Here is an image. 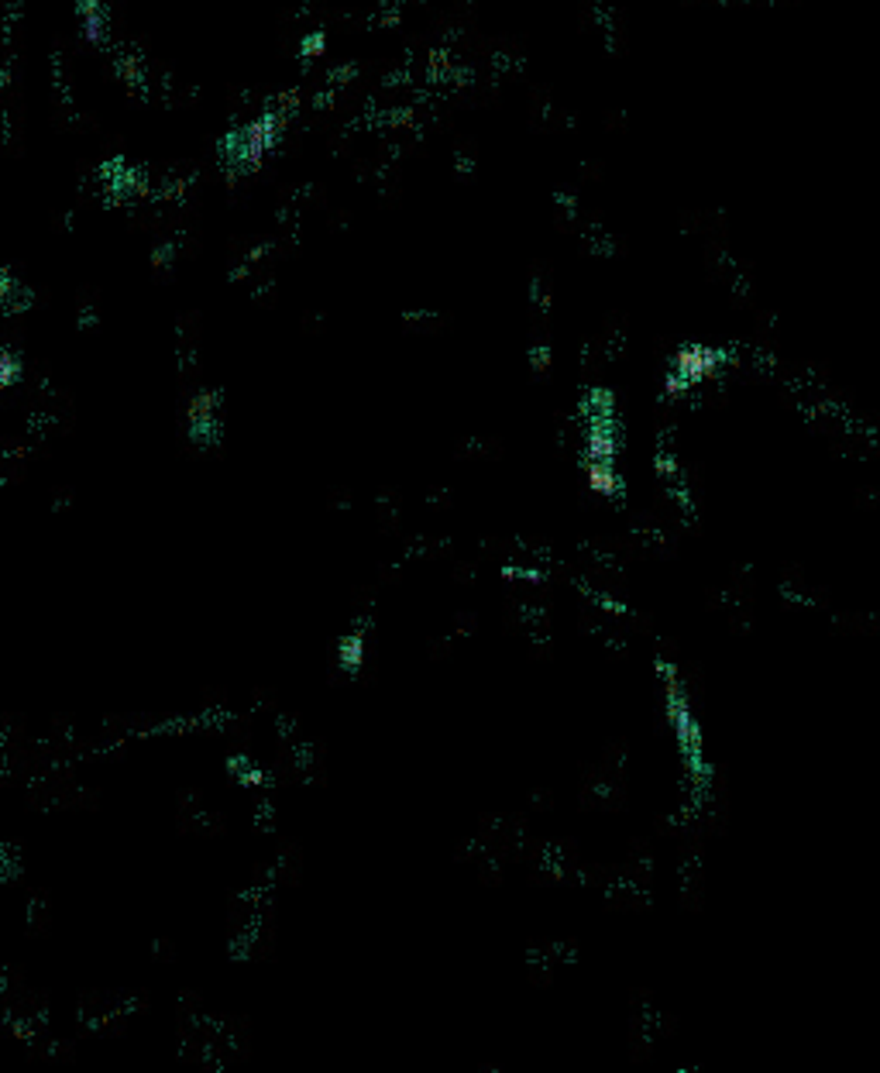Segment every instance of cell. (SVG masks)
<instances>
[{"label": "cell", "mask_w": 880, "mask_h": 1073, "mask_svg": "<svg viewBox=\"0 0 880 1073\" xmlns=\"http://www.w3.org/2000/svg\"><path fill=\"white\" fill-rule=\"evenodd\" d=\"M324 42H327L324 35H310V38H306V42H303V52H306V56H310V59H317L320 52H324Z\"/></svg>", "instance_id": "cell-1"}]
</instances>
